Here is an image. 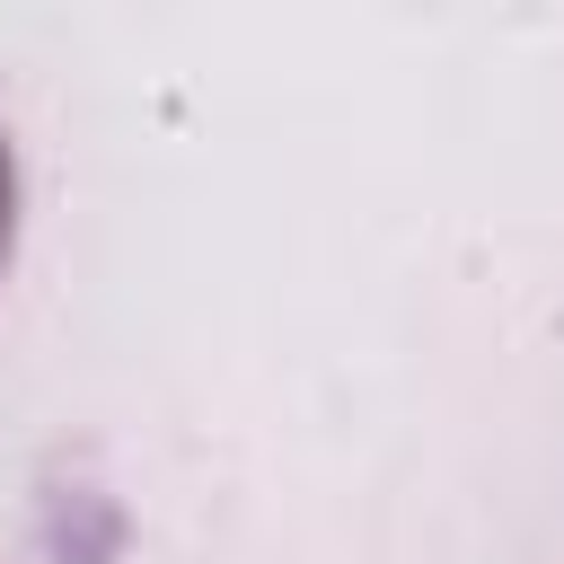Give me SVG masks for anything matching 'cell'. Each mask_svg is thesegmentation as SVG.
<instances>
[{"mask_svg":"<svg viewBox=\"0 0 564 564\" xmlns=\"http://www.w3.org/2000/svg\"><path fill=\"white\" fill-rule=\"evenodd\" d=\"M18 247V159H9V132H0V264Z\"/></svg>","mask_w":564,"mask_h":564,"instance_id":"obj_1","label":"cell"}]
</instances>
